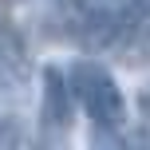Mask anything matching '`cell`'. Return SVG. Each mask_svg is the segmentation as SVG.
<instances>
[{"mask_svg": "<svg viewBox=\"0 0 150 150\" xmlns=\"http://www.w3.org/2000/svg\"><path fill=\"white\" fill-rule=\"evenodd\" d=\"M142 111L150 115V91H146V95H142Z\"/></svg>", "mask_w": 150, "mask_h": 150, "instance_id": "cell-6", "label": "cell"}, {"mask_svg": "<svg viewBox=\"0 0 150 150\" xmlns=\"http://www.w3.org/2000/svg\"><path fill=\"white\" fill-rule=\"evenodd\" d=\"M127 150H150V130H130L127 134Z\"/></svg>", "mask_w": 150, "mask_h": 150, "instance_id": "cell-4", "label": "cell"}, {"mask_svg": "<svg viewBox=\"0 0 150 150\" xmlns=\"http://www.w3.org/2000/svg\"><path fill=\"white\" fill-rule=\"evenodd\" d=\"M63 75H67L71 99L87 111V119L95 127H103V130H119L122 127V119H127V95H122L115 75L99 59H75Z\"/></svg>", "mask_w": 150, "mask_h": 150, "instance_id": "cell-1", "label": "cell"}, {"mask_svg": "<svg viewBox=\"0 0 150 150\" xmlns=\"http://www.w3.org/2000/svg\"><path fill=\"white\" fill-rule=\"evenodd\" d=\"M79 12H87V8H107V4H115V0H71Z\"/></svg>", "mask_w": 150, "mask_h": 150, "instance_id": "cell-5", "label": "cell"}, {"mask_svg": "<svg viewBox=\"0 0 150 150\" xmlns=\"http://www.w3.org/2000/svg\"><path fill=\"white\" fill-rule=\"evenodd\" d=\"M0 150H20V127L16 122H0Z\"/></svg>", "mask_w": 150, "mask_h": 150, "instance_id": "cell-3", "label": "cell"}, {"mask_svg": "<svg viewBox=\"0 0 150 150\" xmlns=\"http://www.w3.org/2000/svg\"><path fill=\"white\" fill-rule=\"evenodd\" d=\"M103 150H111V146H103Z\"/></svg>", "mask_w": 150, "mask_h": 150, "instance_id": "cell-7", "label": "cell"}, {"mask_svg": "<svg viewBox=\"0 0 150 150\" xmlns=\"http://www.w3.org/2000/svg\"><path fill=\"white\" fill-rule=\"evenodd\" d=\"M71 87L67 75H63L55 63H47L40 71V122H44L47 134H63L71 127Z\"/></svg>", "mask_w": 150, "mask_h": 150, "instance_id": "cell-2", "label": "cell"}]
</instances>
